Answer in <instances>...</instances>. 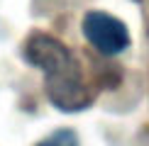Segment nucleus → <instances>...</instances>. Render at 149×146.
<instances>
[{"mask_svg":"<svg viewBox=\"0 0 149 146\" xmlns=\"http://www.w3.org/2000/svg\"><path fill=\"white\" fill-rule=\"evenodd\" d=\"M37 146H78V136L73 129H56L47 139H42Z\"/></svg>","mask_w":149,"mask_h":146,"instance_id":"obj_3","label":"nucleus"},{"mask_svg":"<svg viewBox=\"0 0 149 146\" xmlns=\"http://www.w3.org/2000/svg\"><path fill=\"white\" fill-rule=\"evenodd\" d=\"M24 61L44 73V88L56 110L81 112L91 105V93L83 83V73L71 49L56 36L37 32L24 44Z\"/></svg>","mask_w":149,"mask_h":146,"instance_id":"obj_1","label":"nucleus"},{"mask_svg":"<svg viewBox=\"0 0 149 146\" xmlns=\"http://www.w3.org/2000/svg\"><path fill=\"white\" fill-rule=\"evenodd\" d=\"M81 29H83V36L91 41V46L103 56H117L130 46V29L108 12H86Z\"/></svg>","mask_w":149,"mask_h":146,"instance_id":"obj_2","label":"nucleus"}]
</instances>
